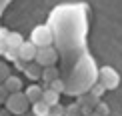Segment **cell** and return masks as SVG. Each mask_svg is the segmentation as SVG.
I'll list each match as a JSON object with an SVG mask.
<instances>
[{"label":"cell","mask_w":122,"mask_h":116,"mask_svg":"<svg viewBox=\"0 0 122 116\" xmlns=\"http://www.w3.org/2000/svg\"><path fill=\"white\" fill-rule=\"evenodd\" d=\"M28 104H30V100L26 98V94L20 90V92H12V94H10L8 100L4 102V106H6L12 114L22 116L24 112H28Z\"/></svg>","instance_id":"6da1fadb"},{"label":"cell","mask_w":122,"mask_h":116,"mask_svg":"<svg viewBox=\"0 0 122 116\" xmlns=\"http://www.w3.org/2000/svg\"><path fill=\"white\" fill-rule=\"evenodd\" d=\"M98 80H100V84H102L106 90H114V88H118V84H120V74L116 72L112 66H102L100 72H98Z\"/></svg>","instance_id":"7a4b0ae2"},{"label":"cell","mask_w":122,"mask_h":116,"mask_svg":"<svg viewBox=\"0 0 122 116\" xmlns=\"http://www.w3.org/2000/svg\"><path fill=\"white\" fill-rule=\"evenodd\" d=\"M52 40H54V34H52V28L50 26H36L32 30V36H30V42H34L38 48L50 46Z\"/></svg>","instance_id":"3957f363"},{"label":"cell","mask_w":122,"mask_h":116,"mask_svg":"<svg viewBox=\"0 0 122 116\" xmlns=\"http://www.w3.org/2000/svg\"><path fill=\"white\" fill-rule=\"evenodd\" d=\"M56 60H58V52L56 50H54L52 46H42V48H38L34 62H38L42 68H46V66H54Z\"/></svg>","instance_id":"277c9868"},{"label":"cell","mask_w":122,"mask_h":116,"mask_svg":"<svg viewBox=\"0 0 122 116\" xmlns=\"http://www.w3.org/2000/svg\"><path fill=\"white\" fill-rule=\"evenodd\" d=\"M76 102H78V106L82 108V114H90V112H94V108H96V102H98V98L92 96V94H80L78 98H76Z\"/></svg>","instance_id":"5b68a950"},{"label":"cell","mask_w":122,"mask_h":116,"mask_svg":"<svg viewBox=\"0 0 122 116\" xmlns=\"http://www.w3.org/2000/svg\"><path fill=\"white\" fill-rule=\"evenodd\" d=\"M36 52H38V46L34 42H24L18 48V58H22L24 62H32L36 58Z\"/></svg>","instance_id":"8992f818"},{"label":"cell","mask_w":122,"mask_h":116,"mask_svg":"<svg viewBox=\"0 0 122 116\" xmlns=\"http://www.w3.org/2000/svg\"><path fill=\"white\" fill-rule=\"evenodd\" d=\"M24 74H26V78H30V80H38V78H42V66L32 60V62H28L26 66H24Z\"/></svg>","instance_id":"52a82bcc"},{"label":"cell","mask_w":122,"mask_h":116,"mask_svg":"<svg viewBox=\"0 0 122 116\" xmlns=\"http://www.w3.org/2000/svg\"><path fill=\"white\" fill-rule=\"evenodd\" d=\"M42 92H44V88L38 86V84H30V86L24 90L26 98L30 100V104H34V102H38V100H42Z\"/></svg>","instance_id":"ba28073f"},{"label":"cell","mask_w":122,"mask_h":116,"mask_svg":"<svg viewBox=\"0 0 122 116\" xmlns=\"http://www.w3.org/2000/svg\"><path fill=\"white\" fill-rule=\"evenodd\" d=\"M4 86L8 88V92L12 94V92H20V90H22V80H20L18 76H14V74H10V76L4 80Z\"/></svg>","instance_id":"9c48e42d"},{"label":"cell","mask_w":122,"mask_h":116,"mask_svg":"<svg viewBox=\"0 0 122 116\" xmlns=\"http://www.w3.org/2000/svg\"><path fill=\"white\" fill-rule=\"evenodd\" d=\"M42 100L46 104H58L60 102V92H56V90H52V88H44V92H42Z\"/></svg>","instance_id":"30bf717a"},{"label":"cell","mask_w":122,"mask_h":116,"mask_svg":"<svg viewBox=\"0 0 122 116\" xmlns=\"http://www.w3.org/2000/svg\"><path fill=\"white\" fill-rule=\"evenodd\" d=\"M58 78V70L54 68V66H46V68H42V80H44V86L42 88H46L52 80H56Z\"/></svg>","instance_id":"8fae6325"},{"label":"cell","mask_w":122,"mask_h":116,"mask_svg":"<svg viewBox=\"0 0 122 116\" xmlns=\"http://www.w3.org/2000/svg\"><path fill=\"white\" fill-rule=\"evenodd\" d=\"M6 40H8V48H20L24 44V38L20 36L18 32H8V36H6Z\"/></svg>","instance_id":"7c38bea8"},{"label":"cell","mask_w":122,"mask_h":116,"mask_svg":"<svg viewBox=\"0 0 122 116\" xmlns=\"http://www.w3.org/2000/svg\"><path fill=\"white\" fill-rule=\"evenodd\" d=\"M32 112L36 114V116H48V112H50V104H46L44 100H38V102L32 104Z\"/></svg>","instance_id":"4fadbf2b"},{"label":"cell","mask_w":122,"mask_h":116,"mask_svg":"<svg viewBox=\"0 0 122 116\" xmlns=\"http://www.w3.org/2000/svg\"><path fill=\"white\" fill-rule=\"evenodd\" d=\"M46 88H52V90H56V92H60V94H62V92H66V82L58 76L56 80H52V82H50Z\"/></svg>","instance_id":"5bb4252c"},{"label":"cell","mask_w":122,"mask_h":116,"mask_svg":"<svg viewBox=\"0 0 122 116\" xmlns=\"http://www.w3.org/2000/svg\"><path fill=\"white\" fill-rule=\"evenodd\" d=\"M64 116H82V108L78 106V102H74L64 108Z\"/></svg>","instance_id":"9a60e30c"},{"label":"cell","mask_w":122,"mask_h":116,"mask_svg":"<svg viewBox=\"0 0 122 116\" xmlns=\"http://www.w3.org/2000/svg\"><path fill=\"white\" fill-rule=\"evenodd\" d=\"M94 112L98 114V116H108V114H110V110H108V106H106L104 102H100V100H98V102H96V108H94Z\"/></svg>","instance_id":"2e32d148"},{"label":"cell","mask_w":122,"mask_h":116,"mask_svg":"<svg viewBox=\"0 0 122 116\" xmlns=\"http://www.w3.org/2000/svg\"><path fill=\"white\" fill-rule=\"evenodd\" d=\"M48 116H64V106L62 104H52L50 106V112H48Z\"/></svg>","instance_id":"e0dca14e"},{"label":"cell","mask_w":122,"mask_h":116,"mask_svg":"<svg viewBox=\"0 0 122 116\" xmlns=\"http://www.w3.org/2000/svg\"><path fill=\"white\" fill-rule=\"evenodd\" d=\"M104 90H106V88H104V86H102V84H100V82H98V84H94V86H92V88H90V90H88V92H90V94H92V96H96V98H100V96H102V94H104Z\"/></svg>","instance_id":"ac0fdd59"},{"label":"cell","mask_w":122,"mask_h":116,"mask_svg":"<svg viewBox=\"0 0 122 116\" xmlns=\"http://www.w3.org/2000/svg\"><path fill=\"white\" fill-rule=\"evenodd\" d=\"M4 58L10 60V62H16V60H18V50L16 48H8L6 52H4Z\"/></svg>","instance_id":"d6986e66"},{"label":"cell","mask_w":122,"mask_h":116,"mask_svg":"<svg viewBox=\"0 0 122 116\" xmlns=\"http://www.w3.org/2000/svg\"><path fill=\"white\" fill-rule=\"evenodd\" d=\"M8 72H10V70H8V66H6V64H4V62H2V60H0V84H2V82H4V80H6V78L10 76V74H8Z\"/></svg>","instance_id":"ffe728a7"},{"label":"cell","mask_w":122,"mask_h":116,"mask_svg":"<svg viewBox=\"0 0 122 116\" xmlns=\"http://www.w3.org/2000/svg\"><path fill=\"white\" fill-rule=\"evenodd\" d=\"M8 96H10V92H8V88L4 86V84H0V104H4L8 100Z\"/></svg>","instance_id":"44dd1931"},{"label":"cell","mask_w":122,"mask_h":116,"mask_svg":"<svg viewBox=\"0 0 122 116\" xmlns=\"http://www.w3.org/2000/svg\"><path fill=\"white\" fill-rule=\"evenodd\" d=\"M8 50V40H6V36H2L0 34V56H4V52Z\"/></svg>","instance_id":"7402d4cb"},{"label":"cell","mask_w":122,"mask_h":116,"mask_svg":"<svg viewBox=\"0 0 122 116\" xmlns=\"http://www.w3.org/2000/svg\"><path fill=\"white\" fill-rule=\"evenodd\" d=\"M0 116H12V112H10V110L4 106V108H0Z\"/></svg>","instance_id":"603a6c76"},{"label":"cell","mask_w":122,"mask_h":116,"mask_svg":"<svg viewBox=\"0 0 122 116\" xmlns=\"http://www.w3.org/2000/svg\"><path fill=\"white\" fill-rule=\"evenodd\" d=\"M22 116H36V114H34V112H24Z\"/></svg>","instance_id":"cb8c5ba5"},{"label":"cell","mask_w":122,"mask_h":116,"mask_svg":"<svg viewBox=\"0 0 122 116\" xmlns=\"http://www.w3.org/2000/svg\"><path fill=\"white\" fill-rule=\"evenodd\" d=\"M86 116H98V114H96V112H90V114H86Z\"/></svg>","instance_id":"d4e9b609"},{"label":"cell","mask_w":122,"mask_h":116,"mask_svg":"<svg viewBox=\"0 0 122 116\" xmlns=\"http://www.w3.org/2000/svg\"><path fill=\"white\" fill-rule=\"evenodd\" d=\"M0 28H2V26H0Z\"/></svg>","instance_id":"484cf974"}]
</instances>
